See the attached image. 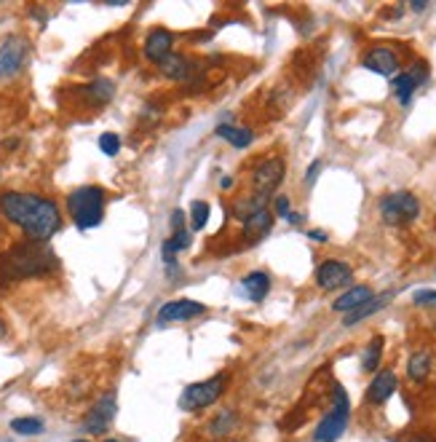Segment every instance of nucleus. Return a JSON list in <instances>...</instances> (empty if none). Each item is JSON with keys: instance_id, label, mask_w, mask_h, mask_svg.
Instances as JSON below:
<instances>
[{"instance_id": "nucleus-1", "label": "nucleus", "mask_w": 436, "mask_h": 442, "mask_svg": "<svg viewBox=\"0 0 436 442\" xmlns=\"http://www.w3.org/2000/svg\"><path fill=\"white\" fill-rule=\"evenodd\" d=\"M0 212L6 220H11L25 231L30 242H38V244H46L62 228L59 207L51 198H43L38 193L8 191L0 196Z\"/></svg>"}, {"instance_id": "nucleus-2", "label": "nucleus", "mask_w": 436, "mask_h": 442, "mask_svg": "<svg viewBox=\"0 0 436 442\" xmlns=\"http://www.w3.org/2000/svg\"><path fill=\"white\" fill-rule=\"evenodd\" d=\"M57 268V258L51 255L38 242H22L13 244L8 252L0 255V276L8 282H19V279H30V276H43Z\"/></svg>"}, {"instance_id": "nucleus-3", "label": "nucleus", "mask_w": 436, "mask_h": 442, "mask_svg": "<svg viewBox=\"0 0 436 442\" xmlns=\"http://www.w3.org/2000/svg\"><path fill=\"white\" fill-rule=\"evenodd\" d=\"M67 212H70V217L81 231L94 228V225L102 222V215H105V191L97 188V185L75 188L67 196Z\"/></svg>"}, {"instance_id": "nucleus-4", "label": "nucleus", "mask_w": 436, "mask_h": 442, "mask_svg": "<svg viewBox=\"0 0 436 442\" xmlns=\"http://www.w3.org/2000/svg\"><path fill=\"white\" fill-rule=\"evenodd\" d=\"M228 381H231L228 373H217V375H212V378H206V381L190 383V386L180 394V407L188 410V413H193V410L214 405L219 397H222V392H225Z\"/></svg>"}, {"instance_id": "nucleus-5", "label": "nucleus", "mask_w": 436, "mask_h": 442, "mask_svg": "<svg viewBox=\"0 0 436 442\" xmlns=\"http://www.w3.org/2000/svg\"><path fill=\"white\" fill-rule=\"evenodd\" d=\"M348 416H351V402L343 386H335V407L327 416L321 418V424L316 426L314 440L316 442H338L343 437V431L348 426Z\"/></svg>"}, {"instance_id": "nucleus-6", "label": "nucleus", "mask_w": 436, "mask_h": 442, "mask_svg": "<svg viewBox=\"0 0 436 442\" xmlns=\"http://www.w3.org/2000/svg\"><path fill=\"white\" fill-rule=\"evenodd\" d=\"M420 215V201L410 191H394L380 198V217L386 225H407Z\"/></svg>"}, {"instance_id": "nucleus-7", "label": "nucleus", "mask_w": 436, "mask_h": 442, "mask_svg": "<svg viewBox=\"0 0 436 442\" xmlns=\"http://www.w3.org/2000/svg\"><path fill=\"white\" fill-rule=\"evenodd\" d=\"M284 180V161L281 159H265L260 161L255 166V174H252V183H255L257 196L265 198L270 191H276Z\"/></svg>"}, {"instance_id": "nucleus-8", "label": "nucleus", "mask_w": 436, "mask_h": 442, "mask_svg": "<svg viewBox=\"0 0 436 442\" xmlns=\"http://www.w3.org/2000/svg\"><path fill=\"white\" fill-rule=\"evenodd\" d=\"M27 40L25 38H8L0 46V78H11L16 75L27 62Z\"/></svg>"}, {"instance_id": "nucleus-9", "label": "nucleus", "mask_w": 436, "mask_h": 442, "mask_svg": "<svg viewBox=\"0 0 436 442\" xmlns=\"http://www.w3.org/2000/svg\"><path fill=\"white\" fill-rule=\"evenodd\" d=\"M353 276V271L348 263H340V260H327V263H321L319 268H316V284L321 287V290H340L343 284H348Z\"/></svg>"}, {"instance_id": "nucleus-10", "label": "nucleus", "mask_w": 436, "mask_h": 442, "mask_svg": "<svg viewBox=\"0 0 436 442\" xmlns=\"http://www.w3.org/2000/svg\"><path fill=\"white\" fill-rule=\"evenodd\" d=\"M201 314H206L204 303L185 298V300H171V303L158 308V322H161V324H174V322L195 319V317H201Z\"/></svg>"}, {"instance_id": "nucleus-11", "label": "nucleus", "mask_w": 436, "mask_h": 442, "mask_svg": "<svg viewBox=\"0 0 436 442\" xmlns=\"http://www.w3.org/2000/svg\"><path fill=\"white\" fill-rule=\"evenodd\" d=\"M113 418H115V394L108 392L97 405L88 410V416L84 421V429L91 431V434H102V431H108Z\"/></svg>"}, {"instance_id": "nucleus-12", "label": "nucleus", "mask_w": 436, "mask_h": 442, "mask_svg": "<svg viewBox=\"0 0 436 442\" xmlns=\"http://www.w3.org/2000/svg\"><path fill=\"white\" fill-rule=\"evenodd\" d=\"M362 64L377 75H394L399 70V57H396V51L386 49V46H377V49L364 54Z\"/></svg>"}, {"instance_id": "nucleus-13", "label": "nucleus", "mask_w": 436, "mask_h": 442, "mask_svg": "<svg viewBox=\"0 0 436 442\" xmlns=\"http://www.w3.org/2000/svg\"><path fill=\"white\" fill-rule=\"evenodd\" d=\"M425 75H428V70H425L423 64H418L415 70H410V73H401L394 78V84H391V89H394V94L399 97L401 105H410L412 94H415V89L420 86L425 81Z\"/></svg>"}, {"instance_id": "nucleus-14", "label": "nucleus", "mask_w": 436, "mask_h": 442, "mask_svg": "<svg viewBox=\"0 0 436 442\" xmlns=\"http://www.w3.org/2000/svg\"><path fill=\"white\" fill-rule=\"evenodd\" d=\"M171 46H174V35L164 27H156L145 40V57L161 64L171 54Z\"/></svg>"}, {"instance_id": "nucleus-15", "label": "nucleus", "mask_w": 436, "mask_h": 442, "mask_svg": "<svg viewBox=\"0 0 436 442\" xmlns=\"http://www.w3.org/2000/svg\"><path fill=\"white\" fill-rule=\"evenodd\" d=\"M270 228H273V212L268 207L257 209V212H252V215L243 220V234H246L249 242L263 239L265 234H270Z\"/></svg>"}, {"instance_id": "nucleus-16", "label": "nucleus", "mask_w": 436, "mask_h": 442, "mask_svg": "<svg viewBox=\"0 0 436 442\" xmlns=\"http://www.w3.org/2000/svg\"><path fill=\"white\" fill-rule=\"evenodd\" d=\"M394 392H396V375H394L391 370H383V373H377L375 378H372V383H369L367 400H369L372 405H383Z\"/></svg>"}, {"instance_id": "nucleus-17", "label": "nucleus", "mask_w": 436, "mask_h": 442, "mask_svg": "<svg viewBox=\"0 0 436 442\" xmlns=\"http://www.w3.org/2000/svg\"><path fill=\"white\" fill-rule=\"evenodd\" d=\"M372 298H375V293H372L367 284H359V287H351L348 293H343V298H338V300L332 303V308H335V311L351 314V311H356V308L364 306V303L372 300Z\"/></svg>"}, {"instance_id": "nucleus-18", "label": "nucleus", "mask_w": 436, "mask_h": 442, "mask_svg": "<svg viewBox=\"0 0 436 442\" xmlns=\"http://www.w3.org/2000/svg\"><path fill=\"white\" fill-rule=\"evenodd\" d=\"M161 70L169 75V78H174V81H185V78H190V75H193L195 70H198V62L169 54L166 60L161 62Z\"/></svg>"}, {"instance_id": "nucleus-19", "label": "nucleus", "mask_w": 436, "mask_h": 442, "mask_svg": "<svg viewBox=\"0 0 436 442\" xmlns=\"http://www.w3.org/2000/svg\"><path fill=\"white\" fill-rule=\"evenodd\" d=\"M391 298H394V293H383V295H377V298H372V300H367L364 306H359L356 311H351V314H348V319H343V324H345V327L359 324L362 319L372 317L375 311H380L383 306H388V303H391Z\"/></svg>"}, {"instance_id": "nucleus-20", "label": "nucleus", "mask_w": 436, "mask_h": 442, "mask_svg": "<svg viewBox=\"0 0 436 442\" xmlns=\"http://www.w3.org/2000/svg\"><path fill=\"white\" fill-rule=\"evenodd\" d=\"M214 132H217V137L228 140L233 147H239V150L249 147V145H252V140H255L252 129H246V126H228V123H219Z\"/></svg>"}, {"instance_id": "nucleus-21", "label": "nucleus", "mask_w": 436, "mask_h": 442, "mask_svg": "<svg viewBox=\"0 0 436 442\" xmlns=\"http://www.w3.org/2000/svg\"><path fill=\"white\" fill-rule=\"evenodd\" d=\"M428 373H431V354L428 351H415L410 356V362H407V375L415 383H420L428 378Z\"/></svg>"}, {"instance_id": "nucleus-22", "label": "nucleus", "mask_w": 436, "mask_h": 442, "mask_svg": "<svg viewBox=\"0 0 436 442\" xmlns=\"http://www.w3.org/2000/svg\"><path fill=\"white\" fill-rule=\"evenodd\" d=\"M243 290L249 293V298H252V300H257V303H260V300H263V298L268 295V290H270V279H268L263 271L246 273V276H243Z\"/></svg>"}, {"instance_id": "nucleus-23", "label": "nucleus", "mask_w": 436, "mask_h": 442, "mask_svg": "<svg viewBox=\"0 0 436 442\" xmlns=\"http://www.w3.org/2000/svg\"><path fill=\"white\" fill-rule=\"evenodd\" d=\"M84 94L94 105H105V102H110L113 99V94H115V86L110 84V81H94V84H88V86L84 89Z\"/></svg>"}, {"instance_id": "nucleus-24", "label": "nucleus", "mask_w": 436, "mask_h": 442, "mask_svg": "<svg viewBox=\"0 0 436 442\" xmlns=\"http://www.w3.org/2000/svg\"><path fill=\"white\" fill-rule=\"evenodd\" d=\"M380 356H383V338H380V335H375V338L369 341V346L364 348L362 368L367 370V373H375L377 365H380Z\"/></svg>"}, {"instance_id": "nucleus-25", "label": "nucleus", "mask_w": 436, "mask_h": 442, "mask_svg": "<svg viewBox=\"0 0 436 442\" xmlns=\"http://www.w3.org/2000/svg\"><path fill=\"white\" fill-rule=\"evenodd\" d=\"M233 429H236V410H222V413L212 421V437H225V434Z\"/></svg>"}, {"instance_id": "nucleus-26", "label": "nucleus", "mask_w": 436, "mask_h": 442, "mask_svg": "<svg viewBox=\"0 0 436 442\" xmlns=\"http://www.w3.org/2000/svg\"><path fill=\"white\" fill-rule=\"evenodd\" d=\"M11 429L16 434H43V421L40 418H13L11 421Z\"/></svg>"}, {"instance_id": "nucleus-27", "label": "nucleus", "mask_w": 436, "mask_h": 442, "mask_svg": "<svg viewBox=\"0 0 436 442\" xmlns=\"http://www.w3.org/2000/svg\"><path fill=\"white\" fill-rule=\"evenodd\" d=\"M209 220V204L206 201H193L190 204V228L193 231H201Z\"/></svg>"}, {"instance_id": "nucleus-28", "label": "nucleus", "mask_w": 436, "mask_h": 442, "mask_svg": "<svg viewBox=\"0 0 436 442\" xmlns=\"http://www.w3.org/2000/svg\"><path fill=\"white\" fill-rule=\"evenodd\" d=\"M99 147H102L105 156H115L121 150V137L113 135V132H105V135L99 137Z\"/></svg>"}, {"instance_id": "nucleus-29", "label": "nucleus", "mask_w": 436, "mask_h": 442, "mask_svg": "<svg viewBox=\"0 0 436 442\" xmlns=\"http://www.w3.org/2000/svg\"><path fill=\"white\" fill-rule=\"evenodd\" d=\"M190 231L188 228H180V231H174V236H171V244L177 246V252H182V249H188L190 246Z\"/></svg>"}, {"instance_id": "nucleus-30", "label": "nucleus", "mask_w": 436, "mask_h": 442, "mask_svg": "<svg viewBox=\"0 0 436 442\" xmlns=\"http://www.w3.org/2000/svg\"><path fill=\"white\" fill-rule=\"evenodd\" d=\"M412 300L415 306H436V290H418Z\"/></svg>"}, {"instance_id": "nucleus-31", "label": "nucleus", "mask_w": 436, "mask_h": 442, "mask_svg": "<svg viewBox=\"0 0 436 442\" xmlns=\"http://www.w3.org/2000/svg\"><path fill=\"white\" fill-rule=\"evenodd\" d=\"M276 212H279L281 217H289V198L287 196L276 198Z\"/></svg>"}, {"instance_id": "nucleus-32", "label": "nucleus", "mask_w": 436, "mask_h": 442, "mask_svg": "<svg viewBox=\"0 0 436 442\" xmlns=\"http://www.w3.org/2000/svg\"><path fill=\"white\" fill-rule=\"evenodd\" d=\"M171 228H174V231L185 228V212H182V209H174V215H171Z\"/></svg>"}, {"instance_id": "nucleus-33", "label": "nucleus", "mask_w": 436, "mask_h": 442, "mask_svg": "<svg viewBox=\"0 0 436 442\" xmlns=\"http://www.w3.org/2000/svg\"><path fill=\"white\" fill-rule=\"evenodd\" d=\"M319 169H321V161H314V164H311V169H308V183H314Z\"/></svg>"}, {"instance_id": "nucleus-34", "label": "nucleus", "mask_w": 436, "mask_h": 442, "mask_svg": "<svg viewBox=\"0 0 436 442\" xmlns=\"http://www.w3.org/2000/svg\"><path fill=\"white\" fill-rule=\"evenodd\" d=\"M311 239H316V242H327V234H324V231H311Z\"/></svg>"}, {"instance_id": "nucleus-35", "label": "nucleus", "mask_w": 436, "mask_h": 442, "mask_svg": "<svg viewBox=\"0 0 436 442\" xmlns=\"http://www.w3.org/2000/svg\"><path fill=\"white\" fill-rule=\"evenodd\" d=\"M0 338H6V322L0 319Z\"/></svg>"}, {"instance_id": "nucleus-36", "label": "nucleus", "mask_w": 436, "mask_h": 442, "mask_svg": "<svg viewBox=\"0 0 436 442\" xmlns=\"http://www.w3.org/2000/svg\"><path fill=\"white\" fill-rule=\"evenodd\" d=\"M75 442H86V440H75Z\"/></svg>"}, {"instance_id": "nucleus-37", "label": "nucleus", "mask_w": 436, "mask_h": 442, "mask_svg": "<svg viewBox=\"0 0 436 442\" xmlns=\"http://www.w3.org/2000/svg\"><path fill=\"white\" fill-rule=\"evenodd\" d=\"M108 442H118V440H108Z\"/></svg>"}]
</instances>
